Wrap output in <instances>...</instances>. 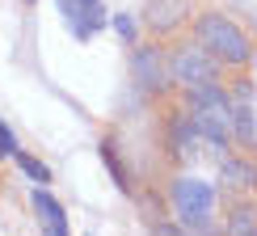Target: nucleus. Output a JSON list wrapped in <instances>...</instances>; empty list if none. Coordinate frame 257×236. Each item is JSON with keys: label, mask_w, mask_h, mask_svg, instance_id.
<instances>
[{"label": "nucleus", "mask_w": 257, "mask_h": 236, "mask_svg": "<svg viewBox=\"0 0 257 236\" xmlns=\"http://www.w3.org/2000/svg\"><path fill=\"white\" fill-rule=\"evenodd\" d=\"M181 17H186V0H148V30L152 34H169L173 26H181Z\"/></svg>", "instance_id": "6e6552de"}, {"label": "nucleus", "mask_w": 257, "mask_h": 236, "mask_svg": "<svg viewBox=\"0 0 257 236\" xmlns=\"http://www.w3.org/2000/svg\"><path fill=\"white\" fill-rule=\"evenodd\" d=\"M156 236H190V232H181V228H169V223H156ZM202 236V232H194Z\"/></svg>", "instance_id": "f3484780"}, {"label": "nucleus", "mask_w": 257, "mask_h": 236, "mask_svg": "<svg viewBox=\"0 0 257 236\" xmlns=\"http://www.w3.org/2000/svg\"><path fill=\"white\" fill-rule=\"evenodd\" d=\"M17 152V139H13V131L5 127V118H0V156H13Z\"/></svg>", "instance_id": "2eb2a0df"}, {"label": "nucleus", "mask_w": 257, "mask_h": 236, "mask_svg": "<svg viewBox=\"0 0 257 236\" xmlns=\"http://www.w3.org/2000/svg\"><path fill=\"white\" fill-rule=\"evenodd\" d=\"M228 236H257V211L253 207H236L228 219Z\"/></svg>", "instance_id": "f8f14e48"}, {"label": "nucleus", "mask_w": 257, "mask_h": 236, "mask_svg": "<svg viewBox=\"0 0 257 236\" xmlns=\"http://www.w3.org/2000/svg\"><path fill=\"white\" fill-rule=\"evenodd\" d=\"M190 123H194L198 139H207L211 148H223L232 135H236L232 131V101L223 97V89L215 80L190 89Z\"/></svg>", "instance_id": "f257e3e1"}, {"label": "nucleus", "mask_w": 257, "mask_h": 236, "mask_svg": "<svg viewBox=\"0 0 257 236\" xmlns=\"http://www.w3.org/2000/svg\"><path fill=\"white\" fill-rule=\"evenodd\" d=\"M131 63H135V76H139V84H144L148 93H160V89H169L173 72H169V59L160 55L156 47H139Z\"/></svg>", "instance_id": "423d86ee"}, {"label": "nucleus", "mask_w": 257, "mask_h": 236, "mask_svg": "<svg viewBox=\"0 0 257 236\" xmlns=\"http://www.w3.org/2000/svg\"><path fill=\"white\" fill-rule=\"evenodd\" d=\"M169 72L181 80V84H211L215 80V63H211V51L202 47V42H186V47L173 51V59H169Z\"/></svg>", "instance_id": "20e7f679"}, {"label": "nucleus", "mask_w": 257, "mask_h": 236, "mask_svg": "<svg viewBox=\"0 0 257 236\" xmlns=\"http://www.w3.org/2000/svg\"><path fill=\"white\" fill-rule=\"evenodd\" d=\"M34 215H38V228H42V236H68V219H63V207L55 198L47 194V190H34Z\"/></svg>", "instance_id": "1a4fd4ad"}, {"label": "nucleus", "mask_w": 257, "mask_h": 236, "mask_svg": "<svg viewBox=\"0 0 257 236\" xmlns=\"http://www.w3.org/2000/svg\"><path fill=\"white\" fill-rule=\"evenodd\" d=\"M114 26H118V34H122V38H135V21H131V17H118Z\"/></svg>", "instance_id": "dca6fc26"}, {"label": "nucleus", "mask_w": 257, "mask_h": 236, "mask_svg": "<svg viewBox=\"0 0 257 236\" xmlns=\"http://www.w3.org/2000/svg\"><path fill=\"white\" fill-rule=\"evenodd\" d=\"M55 5H59L63 21L72 26L76 38H93L105 26V5H101V0H55Z\"/></svg>", "instance_id": "39448f33"}, {"label": "nucleus", "mask_w": 257, "mask_h": 236, "mask_svg": "<svg viewBox=\"0 0 257 236\" xmlns=\"http://www.w3.org/2000/svg\"><path fill=\"white\" fill-rule=\"evenodd\" d=\"M173 207L190 232L211 236V211H215V190L198 177H177L173 181Z\"/></svg>", "instance_id": "f03ea898"}, {"label": "nucleus", "mask_w": 257, "mask_h": 236, "mask_svg": "<svg viewBox=\"0 0 257 236\" xmlns=\"http://www.w3.org/2000/svg\"><path fill=\"white\" fill-rule=\"evenodd\" d=\"M194 30H198V42H202V47H207L219 63H244V59H249V38H244L228 17L207 13V17H198Z\"/></svg>", "instance_id": "7ed1b4c3"}, {"label": "nucleus", "mask_w": 257, "mask_h": 236, "mask_svg": "<svg viewBox=\"0 0 257 236\" xmlns=\"http://www.w3.org/2000/svg\"><path fill=\"white\" fill-rule=\"evenodd\" d=\"M13 156H17V165L26 169V173L34 177V181H51V169L42 165V160H34V156H26V152H13Z\"/></svg>", "instance_id": "4468645a"}, {"label": "nucleus", "mask_w": 257, "mask_h": 236, "mask_svg": "<svg viewBox=\"0 0 257 236\" xmlns=\"http://www.w3.org/2000/svg\"><path fill=\"white\" fill-rule=\"evenodd\" d=\"M253 186H257V169L249 160H228V165H223V190H228V194L253 190Z\"/></svg>", "instance_id": "9d476101"}, {"label": "nucleus", "mask_w": 257, "mask_h": 236, "mask_svg": "<svg viewBox=\"0 0 257 236\" xmlns=\"http://www.w3.org/2000/svg\"><path fill=\"white\" fill-rule=\"evenodd\" d=\"M101 160L110 165V173H114V181H118V190H131V177H126V169H122V160H118V152H114L110 139L101 144Z\"/></svg>", "instance_id": "ddd939ff"}, {"label": "nucleus", "mask_w": 257, "mask_h": 236, "mask_svg": "<svg viewBox=\"0 0 257 236\" xmlns=\"http://www.w3.org/2000/svg\"><path fill=\"white\" fill-rule=\"evenodd\" d=\"M232 131L240 135L244 148H257V97L249 84L236 89V101H232Z\"/></svg>", "instance_id": "0eeeda50"}, {"label": "nucleus", "mask_w": 257, "mask_h": 236, "mask_svg": "<svg viewBox=\"0 0 257 236\" xmlns=\"http://www.w3.org/2000/svg\"><path fill=\"white\" fill-rule=\"evenodd\" d=\"M173 139H177V156H194L198 131H194V123H190V114H186V118H177V123H173Z\"/></svg>", "instance_id": "9b49d317"}]
</instances>
